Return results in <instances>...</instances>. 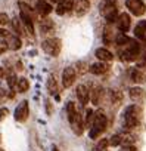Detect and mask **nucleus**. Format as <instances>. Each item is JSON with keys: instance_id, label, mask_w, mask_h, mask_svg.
I'll list each match as a JSON object with an SVG mask.
<instances>
[{"instance_id": "obj_29", "label": "nucleus", "mask_w": 146, "mask_h": 151, "mask_svg": "<svg viewBox=\"0 0 146 151\" xmlns=\"http://www.w3.org/2000/svg\"><path fill=\"white\" fill-rule=\"evenodd\" d=\"M128 42H130V39H128L124 33H121V34L117 36V45H118V46H125Z\"/></svg>"}, {"instance_id": "obj_19", "label": "nucleus", "mask_w": 146, "mask_h": 151, "mask_svg": "<svg viewBox=\"0 0 146 151\" xmlns=\"http://www.w3.org/2000/svg\"><path fill=\"white\" fill-rule=\"evenodd\" d=\"M102 95H103V89H102L100 86L95 88V89L90 92V101H92V104L99 105V102H100V99H102Z\"/></svg>"}, {"instance_id": "obj_10", "label": "nucleus", "mask_w": 146, "mask_h": 151, "mask_svg": "<svg viewBox=\"0 0 146 151\" xmlns=\"http://www.w3.org/2000/svg\"><path fill=\"white\" fill-rule=\"evenodd\" d=\"M90 9V2L89 0H77V3L74 5V12L77 17H83L89 12Z\"/></svg>"}, {"instance_id": "obj_35", "label": "nucleus", "mask_w": 146, "mask_h": 151, "mask_svg": "<svg viewBox=\"0 0 146 151\" xmlns=\"http://www.w3.org/2000/svg\"><path fill=\"white\" fill-rule=\"evenodd\" d=\"M9 22V18H8V15H5V14H2L0 15V25H6Z\"/></svg>"}, {"instance_id": "obj_22", "label": "nucleus", "mask_w": 146, "mask_h": 151, "mask_svg": "<svg viewBox=\"0 0 146 151\" xmlns=\"http://www.w3.org/2000/svg\"><path fill=\"white\" fill-rule=\"evenodd\" d=\"M66 114H68V120H69V123L75 119V116H77V108H75V104L74 102H68L66 104Z\"/></svg>"}, {"instance_id": "obj_32", "label": "nucleus", "mask_w": 146, "mask_h": 151, "mask_svg": "<svg viewBox=\"0 0 146 151\" xmlns=\"http://www.w3.org/2000/svg\"><path fill=\"white\" fill-rule=\"evenodd\" d=\"M108 145H109V139H100V141L98 142V150H99V151H105Z\"/></svg>"}, {"instance_id": "obj_4", "label": "nucleus", "mask_w": 146, "mask_h": 151, "mask_svg": "<svg viewBox=\"0 0 146 151\" xmlns=\"http://www.w3.org/2000/svg\"><path fill=\"white\" fill-rule=\"evenodd\" d=\"M19 8H21V19H22V22L25 24L28 33L33 34V33H34V25H33V11H31V8H30L27 3H24V2H19Z\"/></svg>"}, {"instance_id": "obj_30", "label": "nucleus", "mask_w": 146, "mask_h": 151, "mask_svg": "<svg viewBox=\"0 0 146 151\" xmlns=\"http://www.w3.org/2000/svg\"><path fill=\"white\" fill-rule=\"evenodd\" d=\"M121 141H122V136H121V135H114V136L109 138V145L118 147V145L121 144Z\"/></svg>"}, {"instance_id": "obj_37", "label": "nucleus", "mask_w": 146, "mask_h": 151, "mask_svg": "<svg viewBox=\"0 0 146 151\" xmlns=\"http://www.w3.org/2000/svg\"><path fill=\"white\" fill-rule=\"evenodd\" d=\"M121 151H137V150H136L134 145H124Z\"/></svg>"}, {"instance_id": "obj_28", "label": "nucleus", "mask_w": 146, "mask_h": 151, "mask_svg": "<svg viewBox=\"0 0 146 151\" xmlns=\"http://www.w3.org/2000/svg\"><path fill=\"white\" fill-rule=\"evenodd\" d=\"M93 119H95V113H93V110H87V111H86L84 124H86V126H92V124H93Z\"/></svg>"}, {"instance_id": "obj_23", "label": "nucleus", "mask_w": 146, "mask_h": 151, "mask_svg": "<svg viewBox=\"0 0 146 151\" xmlns=\"http://www.w3.org/2000/svg\"><path fill=\"white\" fill-rule=\"evenodd\" d=\"M47 91H49L52 95H55V93L58 92V83H56V79L53 77V76H50L49 80H47Z\"/></svg>"}, {"instance_id": "obj_21", "label": "nucleus", "mask_w": 146, "mask_h": 151, "mask_svg": "<svg viewBox=\"0 0 146 151\" xmlns=\"http://www.w3.org/2000/svg\"><path fill=\"white\" fill-rule=\"evenodd\" d=\"M8 45H9V47H11L12 50H18V49L21 47L22 42H21L19 37H16V36H11V34H9V37H8Z\"/></svg>"}, {"instance_id": "obj_8", "label": "nucleus", "mask_w": 146, "mask_h": 151, "mask_svg": "<svg viewBox=\"0 0 146 151\" xmlns=\"http://www.w3.org/2000/svg\"><path fill=\"white\" fill-rule=\"evenodd\" d=\"M117 25H118V30L121 33H127L130 30V25H131V19H130V15L128 14H120L118 18H117Z\"/></svg>"}, {"instance_id": "obj_38", "label": "nucleus", "mask_w": 146, "mask_h": 151, "mask_svg": "<svg viewBox=\"0 0 146 151\" xmlns=\"http://www.w3.org/2000/svg\"><path fill=\"white\" fill-rule=\"evenodd\" d=\"M3 98H5V91L0 88V99H3Z\"/></svg>"}, {"instance_id": "obj_42", "label": "nucleus", "mask_w": 146, "mask_h": 151, "mask_svg": "<svg viewBox=\"0 0 146 151\" xmlns=\"http://www.w3.org/2000/svg\"><path fill=\"white\" fill-rule=\"evenodd\" d=\"M0 151H3V150H0Z\"/></svg>"}, {"instance_id": "obj_12", "label": "nucleus", "mask_w": 146, "mask_h": 151, "mask_svg": "<svg viewBox=\"0 0 146 151\" xmlns=\"http://www.w3.org/2000/svg\"><path fill=\"white\" fill-rule=\"evenodd\" d=\"M77 98H78V101H80L81 105H86V104L89 102V99H90V92H89V89H87L84 85L77 86Z\"/></svg>"}, {"instance_id": "obj_6", "label": "nucleus", "mask_w": 146, "mask_h": 151, "mask_svg": "<svg viewBox=\"0 0 146 151\" xmlns=\"http://www.w3.org/2000/svg\"><path fill=\"white\" fill-rule=\"evenodd\" d=\"M125 6L134 17H142L146 12V5L143 0H125Z\"/></svg>"}, {"instance_id": "obj_27", "label": "nucleus", "mask_w": 146, "mask_h": 151, "mask_svg": "<svg viewBox=\"0 0 146 151\" xmlns=\"http://www.w3.org/2000/svg\"><path fill=\"white\" fill-rule=\"evenodd\" d=\"M111 101H112V104L120 105L121 101H122V95H121V92H118V91H112V92H111Z\"/></svg>"}, {"instance_id": "obj_34", "label": "nucleus", "mask_w": 146, "mask_h": 151, "mask_svg": "<svg viewBox=\"0 0 146 151\" xmlns=\"http://www.w3.org/2000/svg\"><path fill=\"white\" fill-rule=\"evenodd\" d=\"M8 114H9V110L8 108H0V122L5 120L8 117Z\"/></svg>"}, {"instance_id": "obj_24", "label": "nucleus", "mask_w": 146, "mask_h": 151, "mask_svg": "<svg viewBox=\"0 0 146 151\" xmlns=\"http://www.w3.org/2000/svg\"><path fill=\"white\" fill-rule=\"evenodd\" d=\"M53 22H52V19H43V21H40V30L43 31V33H47V31H52L53 30Z\"/></svg>"}, {"instance_id": "obj_31", "label": "nucleus", "mask_w": 146, "mask_h": 151, "mask_svg": "<svg viewBox=\"0 0 146 151\" xmlns=\"http://www.w3.org/2000/svg\"><path fill=\"white\" fill-rule=\"evenodd\" d=\"M8 86L11 88V89H14L15 86H16V83H18V80H16V77H15V74L12 73V74H8Z\"/></svg>"}, {"instance_id": "obj_33", "label": "nucleus", "mask_w": 146, "mask_h": 151, "mask_svg": "<svg viewBox=\"0 0 146 151\" xmlns=\"http://www.w3.org/2000/svg\"><path fill=\"white\" fill-rule=\"evenodd\" d=\"M8 49H9V45H8V42L0 40V53H5Z\"/></svg>"}, {"instance_id": "obj_7", "label": "nucleus", "mask_w": 146, "mask_h": 151, "mask_svg": "<svg viewBox=\"0 0 146 151\" xmlns=\"http://www.w3.org/2000/svg\"><path fill=\"white\" fill-rule=\"evenodd\" d=\"M75 68L72 67H66L62 73V86L63 88H71L75 82Z\"/></svg>"}, {"instance_id": "obj_25", "label": "nucleus", "mask_w": 146, "mask_h": 151, "mask_svg": "<svg viewBox=\"0 0 146 151\" xmlns=\"http://www.w3.org/2000/svg\"><path fill=\"white\" fill-rule=\"evenodd\" d=\"M112 39H114V33H112L111 27L108 25V27L103 30V43H105V45H111V43H112Z\"/></svg>"}, {"instance_id": "obj_9", "label": "nucleus", "mask_w": 146, "mask_h": 151, "mask_svg": "<svg viewBox=\"0 0 146 151\" xmlns=\"http://www.w3.org/2000/svg\"><path fill=\"white\" fill-rule=\"evenodd\" d=\"M14 116H15V120H18V122H25L27 117H28V102H27V101L21 102V104L16 107Z\"/></svg>"}, {"instance_id": "obj_36", "label": "nucleus", "mask_w": 146, "mask_h": 151, "mask_svg": "<svg viewBox=\"0 0 146 151\" xmlns=\"http://www.w3.org/2000/svg\"><path fill=\"white\" fill-rule=\"evenodd\" d=\"M9 37V31L5 28H0V39H8Z\"/></svg>"}, {"instance_id": "obj_18", "label": "nucleus", "mask_w": 146, "mask_h": 151, "mask_svg": "<svg viewBox=\"0 0 146 151\" xmlns=\"http://www.w3.org/2000/svg\"><path fill=\"white\" fill-rule=\"evenodd\" d=\"M96 58L99 59V61H103V62H109V61H112V53L108 50V49H105V47H99V49H96Z\"/></svg>"}, {"instance_id": "obj_3", "label": "nucleus", "mask_w": 146, "mask_h": 151, "mask_svg": "<svg viewBox=\"0 0 146 151\" xmlns=\"http://www.w3.org/2000/svg\"><path fill=\"white\" fill-rule=\"evenodd\" d=\"M115 3H117V0H105L103 6H102V15L106 18V21L109 24L117 22V18H118V12H117Z\"/></svg>"}, {"instance_id": "obj_2", "label": "nucleus", "mask_w": 146, "mask_h": 151, "mask_svg": "<svg viewBox=\"0 0 146 151\" xmlns=\"http://www.w3.org/2000/svg\"><path fill=\"white\" fill-rule=\"evenodd\" d=\"M140 122V108L137 105H130L125 108V113H124V123H125V127L131 129V127H136Z\"/></svg>"}, {"instance_id": "obj_17", "label": "nucleus", "mask_w": 146, "mask_h": 151, "mask_svg": "<svg viewBox=\"0 0 146 151\" xmlns=\"http://www.w3.org/2000/svg\"><path fill=\"white\" fill-rule=\"evenodd\" d=\"M130 77L134 83H145L146 82V73L140 68H134L130 74Z\"/></svg>"}, {"instance_id": "obj_41", "label": "nucleus", "mask_w": 146, "mask_h": 151, "mask_svg": "<svg viewBox=\"0 0 146 151\" xmlns=\"http://www.w3.org/2000/svg\"><path fill=\"white\" fill-rule=\"evenodd\" d=\"M53 151H58V150H56V147H53Z\"/></svg>"}, {"instance_id": "obj_20", "label": "nucleus", "mask_w": 146, "mask_h": 151, "mask_svg": "<svg viewBox=\"0 0 146 151\" xmlns=\"http://www.w3.org/2000/svg\"><path fill=\"white\" fill-rule=\"evenodd\" d=\"M134 36H136L139 40H142V42L146 40V22H145V21L140 22V24L134 28Z\"/></svg>"}, {"instance_id": "obj_40", "label": "nucleus", "mask_w": 146, "mask_h": 151, "mask_svg": "<svg viewBox=\"0 0 146 151\" xmlns=\"http://www.w3.org/2000/svg\"><path fill=\"white\" fill-rule=\"evenodd\" d=\"M8 98H15V93H14V91H11V92L8 93Z\"/></svg>"}, {"instance_id": "obj_16", "label": "nucleus", "mask_w": 146, "mask_h": 151, "mask_svg": "<svg viewBox=\"0 0 146 151\" xmlns=\"http://www.w3.org/2000/svg\"><path fill=\"white\" fill-rule=\"evenodd\" d=\"M128 93H130L131 101H134V102H142L145 99V91L142 88H137V86L136 88H131L128 91Z\"/></svg>"}, {"instance_id": "obj_14", "label": "nucleus", "mask_w": 146, "mask_h": 151, "mask_svg": "<svg viewBox=\"0 0 146 151\" xmlns=\"http://www.w3.org/2000/svg\"><path fill=\"white\" fill-rule=\"evenodd\" d=\"M108 70H109V67H108L106 62H103V61H100V62H95V64H92L90 68H89V71H90L92 74H96V76L105 74Z\"/></svg>"}, {"instance_id": "obj_39", "label": "nucleus", "mask_w": 146, "mask_h": 151, "mask_svg": "<svg viewBox=\"0 0 146 151\" xmlns=\"http://www.w3.org/2000/svg\"><path fill=\"white\" fill-rule=\"evenodd\" d=\"M3 76H5V68L0 67V77H3Z\"/></svg>"}, {"instance_id": "obj_1", "label": "nucleus", "mask_w": 146, "mask_h": 151, "mask_svg": "<svg viewBox=\"0 0 146 151\" xmlns=\"http://www.w3.org/2000/svg\"><path fill=\"white\" fill-rule=\"evenodd\" d=\"M106 124H108V120H106V116L103 111H96L95 113V119H93V124H92V129L89 132L90 138L92 139H96L98 136H100L102 132H105L106 129Z\"/></svg>"}, {"instance_id": "obj_13", "label": "nucleus", "mask_w": 146, "mask_h": 151, "mask_svg": "<svg viewBox=\"0 0 146 151\" xmlns=\"http://www.w3.org/2000/svg\"><path fill=\"white\" fill-rule=\"evenodd\" d=\"M36 11L37 14H40L41 17H47L52 12V5L47 3L46 0H38L37 5H36Z\"/></svg>"}, {"instance_id": "obj_5", "label": "nucleus", "mask_w": 146, "mask_h": 151, "mask_svg": "<svg viewBox=\"0 0 146 151\" xmlns=\"http://www.w3.org/2000/svg\"><path fill=\"white\" fill-rule=\"evenodd\" d=\"M41 47H43V50H44L47 55H50V56H58L59 52H61L62 45H61V40H59V39L52 37V39L44 40V42L41 43Z\"/></svg>"}, {"instance_id": "obj_11", "label": "nucleus", "mask_w": 146, "mask_h": 151, "mask_svg": "<svg viewBox=\"0 0 146 151\" xmlns=\"http://www.w3.org/2000/svg\"><path fill=\"white\" fill-rule=\"evenodd\" d=\"M74 5H75V0H62L56 6V14L63 15V14L69 12L71 9H74Z\"/></svg>"}, {"instance_id": "obj_15", "label": "nucleus", "mask_w": 146, "mask_h": 151, "mask_svg": "<svg viewBox=\"0 0 146 151\" xmlns=\"http://www.w3.org/2000/svg\"><path fill=\"white\" fill-rule=\"evenodd\" d=\"M71 126H72V130H74V133L75 135H81L83 133V130H84V122H83V117L77 113V116H75V119L71 122Z\"/></svg>"}, {"instance_id": "obj_26", "label": "nucleus", "mask_w": 146, "mask_h": 151, "mask_svg": "<svg viewBox=\"0 0 146 151\" xmlns=\"http://www.w3.org/2000/svg\"><path fill=\"white\" fill-rule=\"evenodd\" d=\"M16 89H18V92H27L28 89H30V83H28V80L27 79H19L18 80V83H16Z\"/></svg>"}]
</instances>
